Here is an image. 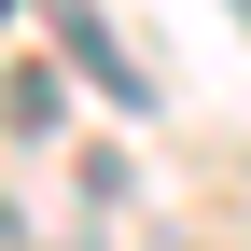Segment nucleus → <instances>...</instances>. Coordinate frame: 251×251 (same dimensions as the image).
<instances>
[{
	"label": "nucleus",
	"instance_id": "obj_1",
	"mask_svg": "<svg viewBox=\"0 0 251 251\" xmlns=\"http://www.w3.org/2000/svg\"><path fill=\"white\" fill-rule=\"evenodd\" d=\"M237 28H251V0H237Z\"/></svg>",
	"mask_w": 251,
	"mask_h": 251
}]
</instances>
